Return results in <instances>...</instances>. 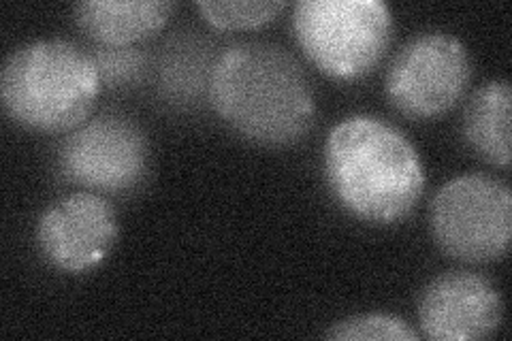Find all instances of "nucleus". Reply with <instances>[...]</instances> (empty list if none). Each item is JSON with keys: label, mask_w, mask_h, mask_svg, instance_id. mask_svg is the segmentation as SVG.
<instances>
[{"label": "nucleus", "mask_w": 512, "mask_h": 341, "mask_svg": "<svg viewBox=\"0 0 512 341\" xmlns=\"http://www.w3.org/2000/svg\"><path fill=\"white\" fill-rule=\"evenodd\" d=\"M216 116L244 139L286 148L306 137L316 118L310 81L284 47L265 41L233 43L210 71Z\"/></svg>", "instance_id": "obj_1"}, {"label": "nucleus", "mask_w": 512, "mask_h": 341, "mask_svg": "<svg viewBox=\"0 0 512 341\" xmlns=\"http://www.w3.org/2000/svg\"><path fill=\"white\" fill-rule=\"evenodd\" d=\"M325 177L342 209L370 224L402 222L425 190L423 162L410 139L372 116L348 118L331 128Z\"/></svg>", "instance_id": "obj_2"}, {"label": "nucleus", "mask_w": 512, "mask_h": 341, "mask_svg": "<svg viewBox=\"0 0 512 341\" xmlns=\"http://www.w3.org/2000/svg\"><path fill=\"white\" fill-rule=\"evenodd\" d=\"M101 92L94 56L64 39L26 43L11 52L0 73L5 111L39 133H67L82 126Z\"/></svg>", "instance_id": "obj_3"}, {"label": "nucleus", "mask_w": 512, "mask_h": 341, "mask_svg": "<svg viewBox=\"0 0 512 341\" xmlns=\"http://www.w3.org/2000/svg\"><path fill=\"white\" fill-rule=\"evenodd\" d=\"M293 28L316 69L350 81L372 73L389 50L393 18L380 0H301Z\"/></svg>", "instance_id": "obj_4"}, {"label": "nucleus", "mask_w": 512, "mask_h": 341, "mask_svg": "<svg viewBox=\"0 0 512 341\" xmlns=\"http://www.w3.org/2000/svg\"><path fill=\"white\" fill-rule=\"evenodd\" d=\"M431 233L438 248L455 261H500L512 239L510 188L489 175L455 177L431 201Z\"/></svg>", "instance_id": "obj_5"}, {"label": "nucleus", "mask_w": 512, "mask_h": 341, "mask_svg": "<svg viewBox=\"0 0 512 341\" xmlns=\"http://www.w3.org/2000/svg\"><path fill=\"white\" fill-rule=\"evenodd\" d=\"M64 180L96 194H126L146 182L150 145L141 128L118 113L84 122L58 148Z\"/></svg>", "instance_id": "obj_6"}, {"label": "nucleus", "mask_w": 512, "mask_h": 341, "mask_svg": "<svg viewBox=\"0 0 512 341\" xmlns=\"http://www.w3.org/2000/svg\"><path fill=\"white\" fill-rule=\"evenodd\" d=\"M466 45L446 32H423L408 41L389 64L384 90L391 105L412 120L451 111L470 84Z\"/></svg>", "instance_id": "obj_7"}, {"label": "nucleus", "mask_w": 512, "mask_h": 341, "mask_svg": "<svg viewBox=\"0 0 512 341\" xmlns=\"http://www.w3.org/2000/svg\"><path fill=\"white\" fill-rule=\"evenodd\" d=\"M118 239L116 211L96 192H73L43 211L37 246L54 269L88 273L105 263Z\"/></svg>", "instance_id": "obj_8"}, {"label": "nucleus", "mask_w": 512, "mask_h": 341, "mask_svg": "<svg viewBox=\"0 0 512 341\" xmlns=\"http://www.w3.org/2000/svg\"><path fill=\"white\" fill-rule=\"evenodd\" d=\"M500 290L472 271H448L431 280L419 301L421 331L431 341H474L500 329Z\"/></svg>", "instance_id": "obj_9"}, {"label": "nucleus", "mask_w": 512, "mask_h": 341, "mask_svg": "<svg viewBox=\"0 0 512 341\" xmlns=\"http://www.w3.org/2000/svg\"><path fill=\"white\" fill-rule=\"evenodd\" d=\"M173 11L167 0H86L75 5V22L96 43L128 47L158 35Z\"/></svg>", "instance_id": "obj_10"}, {"label": "nucleus", "mask_w": 512, "mask_h": 341, "mask_svg": "<svg viewBox=\"0 0 512 341\" xmlns=\"http://www.w3.org/2000/svg\"><path fill=\"white\" fill-rule=\"evenodd\" d=\"M510 118L512 90L506 79L489 81L466 107L463 137L472 152L493 167L506 169L510 165Z\"/></svg>", "instance_id": "obj_11"}, {"label": "nucleus", "mask_w": 512, "mask_h": 341, "mask_svg": "<svg viewBox=\"0 0 512 341\" xmlns=\"http://www.w3.org/2000/svg\"><path fill=\"white\" fill-rule=\"evenodd\" d=\"M284 0H201L197 11L216 30H256L280 18Z\"/></svg>", "instance_id": "obj_12"}, {"label": "nucleus", "mask_w": 512, "mask_h": 341, "mask_svg": "<svg viewBox=\"0 0 512 341\" xmlns=\"http://www.w3.org/2000/svg\"><path fill=\"white\" fill-rule=\"evenodd\" d=\"M331 341H419L421 335L402 318L391 314H361L335 322L325 333Z\"/></svg>", "instance_id": "obj_13"}, {"label": "nucleus", "mask_w": 512, "mask_h": 341, "mask_svg": "<svg viewBox=\"0 0 512 341\" xmlns=\"http://www.w3.org/2000/svg\"><path fill=\"white\" fill-rule=\"evenodd\" d=\"M94 60L101 73V84L109 88L131 86L146 71V56L133 47H101Z\"/></svg>", "instance_id": "obj_14"}]
</instances>
